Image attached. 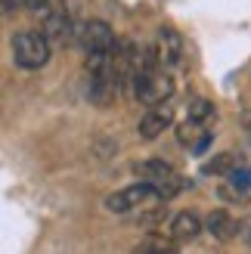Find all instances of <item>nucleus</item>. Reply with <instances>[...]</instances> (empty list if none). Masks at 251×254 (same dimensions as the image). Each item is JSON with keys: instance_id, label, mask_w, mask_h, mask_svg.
I'll use <instances>...</instances> for the list:
<instances>
[{"instance_id": "obj_1", "label": "nucleus", "mask_w": 251, "mask_h": 254, "mask_svg": "<svg viewBox=\"0 0 251 254\" xmlns=\"http://www.w3.org/2000/svg\"><path fill=\"white\" fill-rule=\"evenodd\" d=\"M53 53V44L47 41L44 31H19L12 37V59H16L19 68H44Z\"/></svg>"}, {"instance_id": "obj_13", "label": "nucleus", "mask_w": 251, "mask_h": 254, "mask_svg": "<svg viewBox=\"0 0 251 254\" xmlns=\"http://www.w3.org/2000/svg\"><path fill=\"white\" fill-rule=\"evenodd\" d=\"M19 6H25V0H3V12L9 16V12H16Z\"/></svg>"}, {"instance_id": "obj_8", "label": "nucleus", "mask_w": 251, "mask_h": 254, "mask_svg": "<svg viewBox=\"0 0 251 254\" xmlns=\"http://www.w3.org/2000/svg\"><path fill=\"white\" fill-rule=\"evenodd\" d=\"M202 233V217L192 211H180L177 217L171 220V239L174 242H192V239Z\"/></svg>"}, {"instance_id": "obj_3", "label": "nucleus", "mask_w": 251, "mask_h": 254, "mask_svg": "<svg viewBox=\"0 0 251 254\" xmlns=\"http://www.w3.org/2000/svg\"><path fill=\"white\" fill-rule=\"evenodd\" d=\"M149 201H161V198L155 192V186L149 180H143V183H133V186H124L118 192H112L106 198V208L115 211V214H127V211H136V208L149 205Z\"/></svg>"}, {"instance_id": "obj_7", "label": "nucleus", "mask_w": 251, "mask_h": 254, "mask_svg": "<svg viewBox=\"0 0 251 254\" xmlns=\"http://www.w3.org/2000/svg\"><path fill=\"white\" fill-rule=\"evenodd\" d=\"M155 56H158V62L165 68H171V65H177L180 62V56H183V37L174 31V28H161L158 31V37H155Z\"/></svg>"}, {"instance_id": "obj_11", "label": "nucleus", "mask_w": 251, "mask_h": 254, "mask_svg": "<svg viewBox=\"0 0 251 254\" xmlns=\"http://www.w3.org/2000/svg\"><path fill=\"white\" fill-rule=\"evenodd\" d=\"M214 115H217V109H214V103H208V99H192L189 103V118L208 124V121H214Z\"/></svg>"}, {"instance_id": "obj_5", "label": "nucleus", "mask_w": 251, "mask_h": 254, "mask_svg": "<svg viewBox=\"0 0 251 254\" xmlns=\"http://www.w3.org/2000/svg\"><path fill=\"white\" fill-rule=\"evenodd\" d=\"M44 34H47V41L53 47H68V44L78 41V25H74L68 9H62L56 16L44 19Z\"/></svg>"}, {"instance_id": "obj_9", "label": "nucleus", "mask_w": 251, "mask_h": 254, "mask_svg": "<svg viewBox=\"0 0 251 254\" xmlns=\"http://www.w3.org/2000/svg\"><path fill=\"white\" fill-rule=\"evenodd\" d=\"M208 230L214 239H220V242H230V239L239 233V220H233L227 211H211L208 214Z\"/></svg>"}, {"instance_id": "obj_6", "label": "nucleus", "mask_w": 251, "mask_h": 254, "mask_svg": "<svg viewBox=\"0 0 251 254\" xmlns=\"http://www.w3.org/2000/svg\"><path fill=\"white\" fill-rule=\"evenodd\" d=\"M174 121V109H168V103H158V106H149V112L140 118V136L143 139H155L158 133H165Z\"/></svg>"}, {"instance_id": "obj_2", "label": "nucleus", "mask_w": 251, "mask_h": 254, "mask_svg": "<svg viewBox=\"0 0 251 254\" xmlns=\"http://www.w3.org/2000/svg\"><path fill=\"white\" fill-rule=\"evenodd\" d=\"M133 99L143 106H158V103H168L171 93H174V78L165 68H152V71H136L133 78Z\"/></svg>"}, {"instance_id": "obj_4", "label": "nucleus", "mask_w": 251, "mask_h": 254, "mask_svg": "<svg viewBox=\"0 0 251 254\" xmlns=\"http://www.w3.org/2000/svg\"><path fill=\"white\" fill-rule=\"evenodd\" d=\"M78 44L84 53H96V50H112L115 47V34H112L109 22L103 19H87L78 25Z\"/></svg>"}, {"instance_id": "obj_12", "label": "nucleus", "mask_w": 251, "mask_h": 254, "mask_svg": "<svg viewBox=\"0 0 251 254\" xmlns=\"http://www.w3.org/2000/svg\"><path fill=\"white\" fill-rule=\"evenodd\" d=\"M239 236H242V242L251 248V217H245V220L239 223Z\"/></svg>"}, {"instance_id": "obj_10", "label": "nucleus", "mask_w": 251, "mask_h": 254, "mask_svg": "<svg viewBox=\"0 0 251 254\" xmlns=\"http://www.w3.org/2000/svg\"><path fill=\"white\" fill-rule=\"evenodd\" d=\"M236 168H239V158L233 152H223V155H214L205 164V174H233Z\"/></svg>"}]
</instances>
